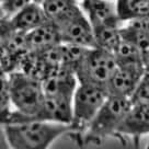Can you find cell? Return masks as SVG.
Returning <instances> with one entry per match:
<instances>
[{
	"label": "cell",
	"instance_id": "6da1fadb",
	"mask_svg": "<svg viewBox=\"0 0 149 149\" xmlns=\"http://www.w3.org/2000/svg\"><path fill=\"white\" fill-rule=\"evenodd\" d=\"M7 141L14 149H46L57 138L72 132L70 124L21 120L3 125Z\"/></svg>",
	"mask_w": 149,
	"mask_h": 149
},
{
	"label": "cell",
	"instance_id": "7a4b0ae2",
	"mask_svg": "<svg viewBox=\"0 0 149 149\" xmlns=\"http://www.w3.org/2000/svg\"><path fill=\"white\" fill-rule=\"evenodd\" d=\"M9 77L11 102L15 111H12L8 123L33 117L40 111L45 98L42 81L20 70L10 72Z\"/></svg>",
	"mask_w": 149,
	"mask_h": 149
},
{
	"label": "cell",
	"instance_id": "3957f363",
	"mask_svg": "<svg viewBox=\"0 0 149 149\" xmlns=\"http://www.w3.org/2000/svg\"><path fill=\"white\" fill-rule=\"evenodd\" d=\"M130 105V99L109 94L81 136L84 143L100 144L105 137L116 135L117 128Z\"/></svg>",
	"mask_w": 149,
	"mask_h": 149
},
{
	"label": "cell",
	"instance_id": "277c9868",
	"mask_svg": "<svg viewBox=\"0 0 149 149\" xmlns=\"http://www.w3.org/2000/svg\"><path fill=\"white\" fill-rule=\"evenodd\" d=\"M107 88L89 82H78L72 97V121L70 134L82 136L100 107L107 100Z\"/></svg>",
	"mask_w": 149,
	"mask_h": 149
},
{
	"label": "cell",
	"instance_id": "5b68a950",
	"mask_svg": "<svg viewBox=\"0 0 149 149\" xmlns=\"http://www.w3.org/2000/svg\"><path fill=\"white\" fill-rule=\"evenodd\" d=\"M117 68L115 57L111 52L92 47L74 71L78 82H89L107 88L113 72Z\"/></svg>",
	"mask_w": 149,
	"mask_h": 149
},
{
	"label": "cell",
	"instance_id": "8992f818",
	"mask_svg": "<svg viewBox=\"0 0 149 149\" xmlns=\"http://www.w3.org/2000/svg\"><path fill=\"white\" fill-rule=\"evenodd\" d=\"M144 72V63L117 65V68L107 84V93L110 95L130 99L139 84Z\"/></svg>",
	"mask_w": 149,
	"mask_h": 149
},
{
	"label": "cell",
	"instance_id": "52a82bcc",
	"mask_svg": "<svg viewBox=\"0 0 149 149\" xmlns=\"http://www.w3.org/2000/svg\"><path fill=\"white\" fill-rule=\"evenodd\" d=\"M57 28L61 33V43H69L89 48L97 47L92 25L84 11L58 25Z\"/></svg>",
	"mask_w": 149,
	"mask_h": 149
},
{
	"label": "cell",
	"instance_id": "ba28073f",
	"mask_svg": "<svg viewBox=\"0 0 149 149\" xmlns=\"http://www.w3.org/2000/svg\"><path fill=\"white\" fill-rule=\"evenodd\" d=\"M149 133V105L132 102L130 110L122 120L115 136L132 137L138 144L140 137Z\"/></svg>",
	"mask_w": 149,
	"mask_h": 149
},
{
	"label": "cell",
	"instance_id": "9c48e42d",
	"mask_svg": "<svg viewBox=\"0 0 149 149\" xmlns=\"http://www.w3.org/2000/svg\"><path fill=\"white\" fill-rule=\"evenodd\" d=\"M72 97L74 95H45L40 111L33 117L24 120H42L63 124H71Z\"/></svg>",
	"mask_w": 149,
	"mask_h": 149
},
{
	"label": "cell",
	"instance_id": "30bf717a",
	"mask_svg": "<svg viewBox=\"0 0 149 149\" xmlns=\"http://www.w3.org/2000/svg\"><path fill=\"white\" fill-rule=\"evenodd\" d=\"M79 5L92 28L121 26L116 13L115 1L112 0H80Z\"/></svg>",
	"mask_w": 149,
	"mask_h": 149
},
{
	"label": "cell",
	"instance_id": "8fae6325",
	"mask_svg": "<svg viewBox=\"0 0 149 149\" xmlns=\"http://www.w3.org/2000/svg\"><path fill=\"white\" fill-rule=\"evenodd\" d=\"M45 95H74L78 79L74 70L58 67L42 80Z\"/></svg>",
	"mask_w": 149,
	"mask_h": 149
},
{
	"label": "cell",
	"instance_id": "7c38bea8",
	"mask_svg": "<svg viewBox=\"0 0 149 149\" xmlns=\"http://www.w3.org/2000/svg\"><path fill=\"white\" fill-rule=\"evenodd\" d=\"M48 21L49 20L47 19L42 5L35 1L30 2L9 19L12 30L22 33L30 32Z\"/></svg>",
	"mask_w": 149,
	"mask_h": 149
},
{
	"label": "cell",
	"instance_id": "4fadbf2b",
	"mask_svg": "<svg viewBox=\"0 0 149 149\" xmlns=\"http://www.w3.org/2000/svg\"><path fill=\"white\" fill-rule=\"evenodd\" d=\"M26 41L31 51L44 52L59 45L61 38L58 28L48 21L26 33Z\"/></svg>",
	"mask_w": 149,
	"mask_h": 149
},
{
	"label": "cell",
	"instance_id": "5bb4252c",
	"mask_svg": "<svg viewBox=\"0 0 149 149\" xmlns=\"http://www.w3.org/2000/svg\"><path fill=\"white\" fill-rule=\"evenodd\" d=\"M41 5L47 19L57 26L82 12L77 0H43Z\"/></svg>",
	"mask_w": 149,
	"mask_h": 149
},
{
	"label": "cell",
	"instance_id": "9a60e30c",
	"mask_svg": "<svg viewBox=\"0 0 149 149\" xmlns=\"http://www.w3.org/2000/svg\"><path fill=\"white\" fill-rule=\"evenodd\" d=\"M121 37L136 44L140 49L149 48V13L130 20L120 26Z\"/></svg>",
	"mask_w": 149,
	"mask_h": 149
},
{
	"label": "cell",
	"instance_id": "2e32d148",
	"mask_svg": "<svg viewBox=\"0 0 149 149\" xmlns=\"http://www.w3.org/2000/svg\"><path fill=\"white\" fill-rule=\"evenodd\" d=\"M115 7L122 24L149 13V1L147 0H115Z\"/></svg>",
	"mask_w": 149,
	"mask_h": 149
},
{
	"label": "cell",
	"instance_id": "e0dca14e",
	"mask_svg": "<svg viewBox=\"0 0 149 149\" xmlns=\"http://www.w3.org/2000/svg\"><path fill=\"white\" fill-rule=\"evenodd\" d=\"M112 54L115 57L117 65L144 63V51L140 49L136 44L124 38H121L118 45Z\"/></svg>",
	"mask_w": 149,
	"mask_h": 149
},
{
	"label": "cell",
	"instance_id": "ac0fdd59",
	"mask_svg": "<svg viewBox=\"0 0 149 149\" xmlns=\"http://www.w3.org/2000/svg\"><path fill=\"white\" fill-rule=\"evenodd\" d=\"M92 29L97 47L113 53L122 38L120 26H97Z\"/></svg>",
	"mask_w": 149,
	"mask_h": 149
},
{
	"label": "cell",
	"instance_id": "d6986e66",
	"mask_svg": "<svg viewBox=\"0 0 149 149\" xmlns=\"http://www.w3.org/2000/svg\"><path fill=\"white\" fill-rule=\"evenodd\" d=\"M11 95H10L9 74L0 69V125H5L11 116Z\"/></svg>",
	"mask_w": 149,
	"mask_h": 149
},
{
	"label": "cell",
	"instance_id": "ffe728a7",
	"mask_svg": "<svg viewBox=\"0 0 149 149\" xmlns=\"http://www.w3.org/2000/svg\"><path fill=\"white\" fill-rule=\"evenodd\" d=\"M130 101L145 103L149 105V78L143 76L139 84L137 86L133 95L130 97Z\"/></svg>",
	"mask_w": 149,
	"mask_h": 149
},
{
	"label": "cell",
	"instance_id": "44dd1931",
	"mask_svg": "<svg viewBox=\"0 0 149 149\" xmlns=\"http://www.w3.org/2000/svg\"><path fill=\"white\" fill-rule=\"evenodd\" d=\"M33 0H5L1 6L3 7L6 12L9 15V19L19 12L21 9H23L25 6H28L30 2H32Z\"/></svg>",
	"mask_w": 149,
	"mask_h": 149
},
{
	"label": "cell",
	"instance_id": "7402d4cb",
	"mask_svg": "<svg viewBox=\"0 0 149 149\" xmlns=\"http://www.w3.org/2000/svg\"><path fill=\"white\" fill-rule=\"evenodd\" d=\"M13 30L11 28V25L9 23V20H7L6 22L0 24V46L6 42V40L8 38L11 32Z\"/></svg>",
	"mask_w": 149,
	"mask_h": 149
},
{
	"label": "cell",
	"instance_id": "603a6c76",
	"mask_svg": "<svg viewBox=\"0 0 149 149\" xmlns=\"http://www.w3.org/2000/svg\"><path fill=\"white\" fill-rule=\"evenodd\" d=\"M7 20H9V15L6 12V10L3 9V7L0 3V24L6 22Z\"/></svg>",
	"mask_w": 149,
	"mask_h": 149
},
{
	"label": "cell",
	"instance_id": "cb8c5ba5",
	"mask_svg": "<svg viewBox=\"0 0 149 149\" xmlns=\"http://www.w3.org/2000/svg\"><path fill=\"white\" fill-rule=\"evenodd\" d=\"M144 61H149V48L144 52Z\"/></svg>",
	"mask_w": 149,
	"mask_h": 149
},
{
	"label": "cell",
	"instance_id": "d4e9b609",
	"mask_svg": "<svg viewBox=\"0 0 149 149\" xmlns=\"http://www.w3.org/2000/svg\"><path fill=\"white\" fill-rule=\"evenodd\" d=\"M33 1H35V2H40V3H41L43 0H33ZM77 1H80V0H77Z\"/></svg>",
	"mask_w": 149,
	"mask_h": 149
},
{
	"label": "cell",
	"instance_id": "484cf974",
	"mask_svg": "<svg viewBox=\"0 0 149 149\" xmlns=\"http://www.w3.org/2000/svg\"><path fill=\"white\" fill-rule=\"evenodd\" d=\"M3 1H5V0H0V3H2V2H3Z\"/></svg>",
	"mask_w": 149,
	"mask_h": 149
},
{
	"label": "cell",
	"instance_id": "4316f807",
	"mask_svg": "<svg viewBox=\"0 0 149 149\" xmlns=\"http://www.w3.org/2000/svg\"><path fill=\"white\" fill-rule=\"evenodd\" d=\"M147 1H149V0H147Z\"/></svg>",
	"mask_w": 149,
	"mask_h": 149
}]
</instances>
